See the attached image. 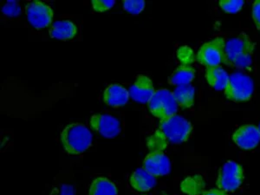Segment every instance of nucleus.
Segmentation results:
<instances>
[{
	"instance_id": "f257e3e1",
	"label": "nucleus",
	"mask_w": 260,
	"mask_h": 195,
	"mask_svg": "<svg viewBox=\"0 0 260 195\" xmlns=\"http://www.w3.org/2000/svg\"><path fill=\"white\" fill-rule=\"evenodd\" d=\"M255 44L247 34L240 33L225 43L224 62L233 68L248 69L252 62Z\"/></svg>"
},
{
	"instance_id": "f03ea898",
	"label": "nucleus",
	"mask_w": 260,
	"mask_h": 195,
	"mask_svg": "<svg viewBox=\"0 0 260 195\" xmlns=\"http://www.w3.org/2000/svg\"><path fill=\"white\" fill-rule=\"evenodd\" d=\"M61 142L69 154H83L90 148L92 134L90 130L82 123H71L63 128L61 133Z\"/></svg>"
},
{
	"instance_id": "7ed1b4c3",
	"label": "nucleus",
	"mask_w": 260,
	"mask_h": 195,
	"mask_svg": "<svg viewBox=\"0 0 260 195\" xmlns=\"http://www.w3.org/2000/svg\"><path fill=\"white\" fill-rule=\"evenodd\" d=\"M225 98L237 103L246 102L251 99L254 92V82L251 77L242 72H235L229 76L225 87Z\"/></svg>"
},
{
	"instance_id": "20e7f679",
	"label": "nucleus",
	"mask_w": 260,
	"mask_h": 195,
	"mask_svg": "<svg viewBox=\"0 0 260 195\" xmlns=\"http://www.w3.org/2000/svg\"><path fill=\"white\" fill-rule=\"evenodd\" d=\"M160 129L169 142L180 144L189 139L192 132V126L186 118L175 115L169 118L160 120Z\"/></svg>"
},
{
	"instance_id": "39448f33",
	"label": "nucleus",
	"mask_w": 260,
	"mask_h": 195,
	"mask_svg": "<svg viewBox=\"0 0 260 195\" xmlns=\"http://www.w3.org/2000/svg\"><path fill=\"white\" fill-rule=\"evenodd\" d=\"M148 106L151 114L160 120L171 117L178 111V104L174 94L167 89H158L154 92Z\"/></svg>"
},
{
	"instance_id": "423d86ee",
	"label": "nucleus",
	"mask_w": 260,
	"mask_h": 195,
	"mask_svg": "<svg viewBox=\"0 0 260 195\" xmlns=\"http://www.w3.org/2000/svg\"><path fill=\"white\" fill-rule=\"evenodd\" d=\"M244 180V169L239 163L228 160L219 170L216 185L225 192H234L240 188Z\"/></svg>"
},
{
	"instance_id": "0eeeda50",
	"label": "nucleus",
	"mask_w": 260,
	"mask_h": 195,
	"mask_svg": "<svg viewBox=\"0 0 260 195\" xmlns=\"http://www.w3.org/2000/svg\"><path fill=\"white\" fill-rule=\"evenodd\" d=\"M225 46V39L221 37L207 42L199 50L197 54L198 62L207 68L220 66L224 62Z\"/></svg>"
},
{
	"instance_id": "6e6552de",
	"label": "nucleus",
	"mask_w": 260,
	"mask_h": 195,
	"mask_svg": "<svg viewBox=\"0 0 260 195\" xmlns=\"http://www.w3.org/2000/svg\"><path fill=\"white\" fill-rule=\"evenodd\" d=\"M27 19L36 29H45L50 26L53 19V11L50 6L41 1H32L25 6Z\"/></svg>"
},
{
	"instance_id": "1a4fd4ad",
	"label": "nucleus",
	"mask_w": 260,
	"mask_h": 195,
	"mask_svg": "<svg viewBox=\"0 0 260 195\" xmlns=\"http://www.w3.org/2000/svg\"><path fill=\"white\" fill-rule=\"evenodd\" d=\"M89 123L92 129L109 139L115 138L121 132L120 121L111 115L98 114L92 115Z\"/></svg>"
},
{
	"instance_id": "9d476101",
	"label": "nucleus",
	"mask_w": 260,
	"mask_h": 195,
	"mask_svg": "<svg viewBox=\"0 0 260 195\" xmlns=\"http://www.w3.org/2000/svg\"><path fill=\"white\" fill-rule=\"evenodd\" d=\"M233 141L238 147L245 150L257 148L260 142L258 127L254 124H245L234 132Z\"/></svg>"
},
{
	"instance_id": "9b49d317",
	"label": "nucleus",
	"mask_w": 260,
	"mask_h": 195,
	"mask_svg": "<svg viewBox=\"0 0 260 195\" xmlns=\"http://www.w3.org/2000/svg\"><path fill=\"white\" fill-rule=\"evenodd\" d=\"M143 169L154 177L164 176L171 171V162L163 152H152L146 156Z\"/></svg>"
},
{
	"instance_id": "f8f14e48",
	"label": "nucleus",
	"mask_w": 260,
	"mask_h": 195,
	"mask_svg": "<svg viewBox=\"0 0 260 195\" xmlns=\"http://www.w3.org/2000/svg\"><path fill=\"white\" fill-rule=\"evenodd\" d=\"M154 85L150 78L146 76H139L136 82L130 87V98L134 101L147 104L154 94Z\"/></svg>"
},
{
	"instance_id": "ddd939ff",
	"label": "nucleus",
	"mask_w": 260,
	"mask_h": 195,
	"mask_svg": "<svg viewBox=\"0 0 260 195\" xmlns=\"http://www.w3.org/2000/svg\"><path fill=\"white\" fill-rule=\"evenodd\" d=\"M129 96V91L120 84H110L104 92V103L112 108L124 106Z\"/></svg>"
},
{
	"instance_id": "4468645a",
	"label": "nucleus",
	"mask_w": 260,
	"mask_h": 195,
	"mask_svg": "<svg viewBox=\"0 0 260 195\" xmlns=\"http://www.w3.org/2000/svg\"><path fill=\"white\" fill-rule=\"evenodd\" d=\"M50 38L59 40H70L74 39L77 33V27L72 21H56L51 24L49 30Z\"/></svg>"
},
{
	"instance_id": "2eb2a0df",
	"label": "nucleus",
	"mask_w": 260,
	"mask_h": 195,
	"mask_svg": "<svg viewBox=\"0 0 260 195\" xmlns=\"http://www.w3.org/2000/svg\"><path fill=\"white\" fill-rule=\"evenodd\" d=\"M130 185L136 191L148 192L156 185V179L142 168L132 174L130 177Z\"/></svg>"
},
{
	"instance_id": "dca6fc26",
	"label": "nucleus",
	"mask_w": 260,
	"mask_h": 195,
	"mask_svg": "<svg viewBox=\"0 0 260 195\" xmlns=\"http://www.w3.org/2000/svg\"><path fill=\"white\" fill-rule=\"evenodd\" d=\"M208 84L216 90H225L229 80V75L221 66L208 67L206 71Z\"/></svg>"
},
{
	"instance_id": "f3484780",
	"label": "nucleus",
	"mask_w": 260,
	"mask_h": 195,
	"mask_svg": "<svg viewBox=\"0 0 260 195\" xmlns=\"http://www.w3.org/2000/svg\"><path fill=\"white\" fill-rule=\"evenodd\" d=\"M195 77V70L191 65H180L169 77V84L174 86L186 85L192 83Z\"/></svg>"
},
{
	"instance_id": "a211bd4d",
	"label": "nucleus",
	"mask_w": 260,
	"mask_h": 195,
	"mask_svg": "<svg viewBox=\"0 0 260 195\" xmlns=\"http://www.w3.org/2000/svg\"><path fill=\"white\" fill-rule=\"evenodd\" d=\"M206 188V181L201 175L188 176L180 183V189L187 195H202Z\"/></svg>"
},
{
	"instance_id": "6ab92c4d",
	"label": "nucleus",
	"mask_w": 260,
	"mask_h": 195,
	"mask_svg": "<svg viewBox=\"0 0 260 195\" xmlns=\"http://www.w3.org/2000/svg\"><path fill=\"white\" fill-rule=\"evenodd\" d=\"M178 106L189 109L194 104L195 89L191 84L177 86L173 92Z\"/></svg>"
},
{
	"instance_id": "aec40b11",
	"label": "nucleus",
	"mask_w": 260,
	"mask_h": 195,
	"mask_svg": "<svg viewBox=\"0 0 260 195\" xmlns=\"http://www.w3.org/2000/svg\"><path fill=\"white\" fill-rule=\"evenodd\" d=\"M89 195H118L117 187L109 179L98 177L92 181Z\"/></svg>"
},
{
	"instance_id": "412c9836",
	"label": "nucleus",
	"mask_w": 260,
	"mask_h": 195,
	"mask_svg": "<svg viewBox=\"0 0 260 195\" xmlns=\"http://www.w3.org/2000/svg\"><path fill=\"white\" fill-rule=\"evenodd\" d=\"M147 145L149 150L152 152H163L169 145V140L167 139L162 131L158 129L154 135L149 136L147 139Z\"/></svg>"
},
{
	"instance_id": "4be33fe9",
	"label": "nucleus",
	"mask_w": 260,
	"mask_h": 195,
	"mask_svg": "<svg viewBox=\"0 0 260 195\" xmlns=\"http://www.w3.org/2000/svg\"><path fill=\"white\" fill-rule=\"evenodd\" d=\"M123 9L132 15H138L145 9V1L143 0H124Z\"/></svg>"
},
{
	"instance_id": "5701e85b",
	"label": "nucleus",
	"mask_w": 260,
	"mask_h": 195,
	"mask_svg": "<svg viewBox=\"0 0 260 195\" xmlns=\"http://www.w3.org/2000/svg\"><path fill=\"white\" fill-rule=\"evenodd\" d=\"M219 6L228 13H237L242 9L245 2L243 0H220Z\"/></svg>"
},
{
	"instance_id": "b1692460",
	"label": "nucleus",
	"mask_w": 260,
	"mask_h": 195,
	"mask_svg": "<svg viewBox=\"0 0 260 195\" xmlns=\"http://www.w3.org/2000/svg\"><path fill=\"white\" fill-rule=\"evenodd\" d=\"M177 57L182 65H190L194 61V53L188 46H181L177 50Z\"/></svg>"
},
{
	"instance_id": "393cba45",
	"label": "nucleus",
	"mask_w": 260,
	"mask_h": 195,
	"mask_svg": "<svg viewBox=\"0 0 260 195\" xmlns=\"http://www.w3.org/2000/svg\"><path fill=\"white\" fill-rule=\"evenodd\" d=\"M2 12L5 15L11 18H15L20 15L21 6L17 1H7V3L3 6Z\"/></svg>"
},
{
	"instance_id": "a878e982",
	"label": "nucleus",
	"mask_w": 260,
	"mask_h": 195,
	"mask_svg": "<svg viewBox=\"0 0 260 195\" xmlns=\"http://www.w3.org/2000/svg\"><path fill=\"white\" fill-rule=\"evenodd\" d=\"M92 7L95 12H104L111 9L115 5V0H93Z\"/></svg>"
},
{
	"instance_id": "bb28decb",
	"label": "nucleus",
	"mask_w": 260,
	"mask_h": 195,
	"mask_svg": "<svg viewBox=\"0 0 260 195\" xmlns=\"http://www.w3.org/2000/svg\"><path fill=\"white\" fill-rule=\"evenodd\" d=\"M252 18L257 29H260V0H256L252 5Z\"/></svg>"
},
{
	"instance_id": "cd10ccee",
	"label": "nucleus",
	"mask_w": 260,
	"mask_h": 195,
	"mask_svg": "<svg viewBox=\"0 0 260 195\" xmlns=\"http://www.w3.org/2000/svg\"><path fill=\"white\" fill-rule=\"evenodd\" d=\"M60 195H76L74 186H71V185H62L61 186Z\"/></svg>"
},
{
	"instance_id": "c85d7f7f",
	"label": "nucleus",
	"mask_w": 260,
	"mask_h": 195,
	"mask_svg": "<svg viewBox=\"0 0 260 195\" xmlns=\"http://www.w3.org/2000/svg\"><path fill=\"white\" fill-rule=\"evenodd\" d=\"M202 195H228V192L221 189H211L203 192Z\"/></svg>"
},
{
	"instance_id": "c756f323",
	"label": "nucleus",
	"mask_w": 260,
	"mask_h": 195,
	"mask_svg": "<svg viewBox=\"0 0 260 195\" xmlns=\"http://www.w3.org/2000/svg\"><path fill=\"white\" fill-rule=\"evenodd\" d=\"M258 129H259V132H260V124H259V127H258Z\"/></svg>"
},
{
	"instance_id": "7c9ffc66",
	"label": "nucleus",
	"mask_w": 260,
	"mask_h": 195,
	"mask_svg": "<svg viewBox=\"0 0 260 195\" xmlns=\"http://www.w3.org/2000/svg\"><path fill=\"white\" fill-rule=\"evenodd\" d=\"M161 195H169V194H166V193H163V194Z\"/></svg>"
}]
</instances>
